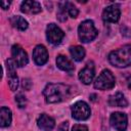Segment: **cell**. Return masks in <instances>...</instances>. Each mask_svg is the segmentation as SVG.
Wrapping results in <instances>:
<instances>
[{"label":"cell","mask_w":131,"mask_h":131,"mask_svg":"<svg viewBox=\"0 0 131 131\" xmlns=\"http://www.w3.org/2000/svg\"><path fill=\"white\" fill-rule=\"evenodd\" d=\"M95 76V69L93 62H88L79 73V80L88 85L93 81V78Z\"/></svg>","instance_id":"obj_11"},{"label":"cell","mask_w":131,"mask_h":131,"mask_svg":"<svg viewBox=\"0 0 131 131\" xmlns=\"http://www.w3.org/2000/svg\"><path fill=\"white\" fill-rule=\"evenodd\" d=\"M70 86L61 83H49L43 90V95L47 103H57L67 99L70 95Z\"/></svg>","instance_id":"obj_1"},{"label":"cell","mask_w":131,"mask_h":131,"mask_svg":"<svg viewBox=\"0 0 131 131\" xmlns=\"http://www.w3.org/2000/svg\"><path fill=\"white\" fill-rule=\"evenodd\" d=\"M56 66L58 67V69H60L61 71H64V72H68V73H72L74 72L75 70V67L74 64L72 63V61L64 55H58L56 57Z\"/></svg>","instance_id":"obj_16"},{"label":"cell","mask_w":131,"mask_h":131,"mask_svg":"<svg viewBox=\"0 0 131 131\" xmlns=\"http://www.w3.org/2000/svg\"><path fill=\"white\" fill-rule=\"evenodd\" d=\"M68 129H69V122H62L59 126H58V128H57V131H68Z\"/></svg>","instance_id":"obj_25"},{"label":"cell","mask_w":131,"mask_h":131,"mask_svg":"<svg viewBox=\"0 0 131 131\" xmlns=\"http://www.w3.org/2000/svg\"><path fill=\"white\" fill-rule=\"evenodd\" d=\"M97 30L94 26V23L90 19H86L79 25L78 36L83 43H88L93 41L97 36Z\"/></svg>","instance_id":"obj_3"},{"label":"cell","mask_w":131,"mask_h":131,"mask_svg":"<svg viewBox=\"0 0 131 131\" xmlns=\"http://www.w3.org/2000/svg\"><path fill=\"white\" fill-rule=\"evenodd\" d=\"M110 123L114 129L117 131H125L128 125L127 115L121 112H115L111 115Z\"/></svg>","instance_id":"obj_8"},{"label":"cell","mask_w":131,"mask_h":131,"mask_svg":"<svg viewBox=\"0 0 131 131\" xmlns=\"http://www.w3.org/2000/svg\"><path fill=\"white\" fill-rule=\"evenodd\" d=\"M108 61L117 68H126L131 64V46L125 45L108 54Z\"/></svg>","instance_id":"obj_2"},{"label":"cell","mask_w":131,"mask_h":131,"mask_svg":"<svg viewBox=\"0 0 131 131\" xmlns=\"http://www.w3.org/2000/svg\"><path fill=\"white\" fill-rule=\"evenodd\" d=\"M70 53L76 61H81L85 57V49L82 46H72L70 47Z\"/></svg>","instance_id":"obj_19"},{"label":"cell","mask_w":131,"mask_h":131,"mask_svg":"<svg viewBox=\"0 0 131 131\" xmlns=\"http://www.w3.org/2000/svg\"><path fill=\"white\" fill-rule=\"evenodd\" d=\"M11 120H12L11 111L6 106H2L0 108V126L2 128L8 127L11 123Z\"/></svg>","instance_id":"obj_17"},{"label":"cell","mask_w":131,"mask_h":131,"mask_svg":"<svg viewBox=\"0 0 131 131\" xmlns=\"http://www.w3.org/2000/svg\"><path fill=\"white\" fill-rule=\"evenodd\" d=\"M41 10H42L41 4L37 1L27 0V1H24L20 5V11L27 14H36L41 12Z\"/></svg>","instance_id":"obj_13"},{"label":"cell","mask_w":131,"mask_h":131,"mask_svg":"<svg viewBox=\"0 0 131 131\" xmlns=\"http://www.w3.org/2000/svg\"><path fill=\"white\" fill-rule=\"evenodd\" d=\"M108 104L110 106H115V107H126L128 105V101L125 98L124 94L121 92H116L115 94L111 95L108 97Z\"/></svg>","instance_id":"obj_15"},{"label":"cell","mask_w":131,"mask_h":131,"mask_svg":"<svg viewBox=\"0 0 131 131\" xmlns=\"http://www.w3.org/2000/svg\"><path fill=\"white\" fill-rule=\"evenodd\" d=\"M68 2H61L58 4V10H57V19L59 21H66L67 15H68Z\"/></svg>","instance_id":"obj_20"},{"label":"cell","mask_w":131,"mask_h":131,"mask_svg":"<svg viewBox=\"0 0 131 131\" xmlns=\"http://www.w3.org/2000/svg\"><path fill=\"white\" fill-rule=\"evenodd\" d=\"M91 115V111L89 105L85 101H77L72 106V117L78 121L87 120Z\"/></svg>","instance_id":"obj_5"},{"label":"cell","mask_w":131,"mask_h":131,"mask_svg":"<svg viewBox=\"0 0 131 131\" xmlns=\"http://www.w3.org/2000/svg\"><path fill=\"white\" fill-rule=\"evenodd\" d=\"M21 85H23V88L25 90H30L31 89V86H32V82H31L30 79H23Z\"/></svg>","instance_id":"obj_24"},{"label":"cell","mask_w":131,"mask_h":131,"mask_svg":"<svg viewBox=\"0 0 131 131\" xmlns=\"http://www.w3.org/2000/svg\"><path fill=\"white\" fill-rule=\"evenodd\" d=\"M37 125L40 129H42L44 131H50L54 128L55 121L52 117H50L46 114H42V115H40V117L37 120Z\"/></svg>","instance_id":"obj_14"},{"label":"cell","mask_w":131,"mask_h":131,"mask_svg":"<svg viewBox=\"0 0 131 131\" xmlns=\"http://www.w3.org/2000/svg\"><path fill=\"white\" fill-rule=\"evenodd\" d=\"M11 55H12V59L15 62V64L19 68L25 67L29 62L27 52L24 50V48L21 46H19L17 44H15L11 47Z\"/></svg>","instance_id":"obj_9"},{"label":"cell","mask_w":131,"mask_h":131,"mask_svg":"<svg viewBox=\"0 0 131 131\" xmlns=\"http://www.w3.org/2000/svg\"><path fill=\"white\" fill-rule=\"evenodd\" d=\"M10 24L12 25V27L13 28H15V29H17V30H19V31H25V30H27L28 29V21L24 18V17H21V16H19V15H14V16H12L11 18H10Z\"/></svg>","instance_id":"obj_18"},{"label":"cell","mask_w":131,"mask_h":131,"mask_svg":"<svg viewBox=\"0 0 131 131\" xmlns=\"http://www.w3.org/2000/svg\"><path fill=\"white\" fill-rule=\"evenodd\" d=\"M6 69H7V80H8V86L11 91H15L18 87V78L15 71V62L12 58L7 59L6 61Z\"/></svg>","instance_id":"obj_7"},{"label":"cell","mask_w":131,"mask_h":131,"mask_svg":"<svg viewBox=\"0 0 131 131\" xmlns=\"http://www.w3.org/2000/svg\"><path fill=\"white\" fill-rule=\"evenodd\" d=\"M0 4H1V7L3 9H7L9 7V5H10V2L9 1H1Z\"/></svg>","instance_id":"obj_26"},{"label":"cell","mask_w":131,"mask_h":131,"mask_svg":"<svg viewBox=\"0 0 131 131\" xmlns=\"http://www.w3.org/2000/svg\"><path fill=\"white\" fill-rule=\"evenodd\" d=\"M115 84H116L115 77L113 73L107 69L101 71V73L98 75V77L94 81V87L99 90L112 89L115 86Z\"/></svg>","instance_id":"obj_4"},{"label":"cell","mask_w":131,"mask_h":131,"mask_svg":"<svg viewBox=\"0 0 131 131\" xmlns=\"http://www.w3.org/2000/svg\"><path fill=\"white\" fill-rule=\"evenodd\" d=\"M15 102H16V104H17V106L19 108H24L27 105V98H26V96L24 94L18 93L15 96Z\"/></svg>","instance_id":"obj_21"},{"label":"cell","mask_w":131,"mask_h":131,"mask_svg":"<svg viewBox=\"0 0 131 131\" xmlns=\"http://www.w3.org/2000/svg\"><path fill=\"white\" fill-rule=\"evenodd\" d=\"M127 85H128V88L131 89V76L127 79Z\"/></svg>","instance_id":"obj_27"},{"label":"cell","mask_w":131,"mask_h":131,"mask_svg":"<svg viewBox=\"0 0 131 131\" xmlns=\"http://www.w3.org/2000/svg\"><path fill=\"white\" fill-rule=\"evenodd\" d=\"M68 13H69V15H70L71 17L75 18V17L78 16L79 10H78V8H76V6H75L73 3L68 2Z\"/></svg>","instance_id":"obj_22"},{"label":"cell","mask_w":131,"mask_h":131,"mask_svg":"<svg viewBox=\"0 0 131 131\" xmlns=\"http://www.w3.org/2000/svg\"><path fill=\"white\" fill-rule=\"evenodd\" d=\"M64 37L63 31L55 24H49L46 28V38L49 43L53 45L59 44Z\"/></svg>","instance_id":"obj_6"},{"label":"cell","mask_w":131,"mask_h":131,"mask_svg":"<svg viewBox=\"0 0 131 131\" xmlns=\"http://www.w3.org/2000/svg\"><path fill=\"white\" fill-rule=\"evenodd\" d=\"M72 131H88L87 126L85 125H81V124H75L73 126Z\"/></svg>","instance_id":"obj_23"},{"label":"cell","mask_w":131,"mask_h":131,"mask_svg":"<svg viewBox=\"0 0 131 131\" xmlns=\"http://www.w3.org/2000/svg\"><path fill=\"white\" fill-rule=\"evenodd\" d=\"M33 59L37 66H43L48 60V52L45 46L37 45L33 50Z\"/></svg>","instance_id":"obj_12"},{"label":"cell","mask_w":131,"mask_h":131,"mask_svg":"<svg viewBox=\"0 0 131 131\" xmlns=\"http://www.w3.org/2000/svg\"><path fill=\"white\" fill-rule=\"evenodd\" d=\"M121 10L119 5L112 4L104 8L102 11V19L105 23H117L120 19Z\"/></svg>","instance_id":"obj_10"}]
</instances>
